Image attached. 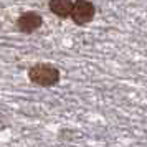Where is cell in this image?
Here are the masks:
<instances>
[{
    "label": "cell",
    "instance_id": "6da1fadb",
    "mask_svg": "<svg viewBox=\"0 0 147 147\" xmlns=\"http://www.w3.org/2000/svg\"><path fill=\"white\" fill-rule=\"evenodd\" d=\"M28 80L41 88L56 86L61 80L60 69L51 63H36L28 69Z\"/></svg>",
    "mask_w": 147,
    "mask_h": 147
},
{
    "label": "cell",
    "instance_id": "7a4b0ae2",
    "mask_svg": "<svg viewBox=\"0 0 147 147\" xmlns=\"http://www.w3.org/2000/svg\"><path fill=\"white\" fill-rule=\"evenodd\" d=\"M94 15H96V7H94L93 2H89V0H76V2H73L69 18L73 20L74 25L84 27V25L93 22Z\"/></svg>",
    "mask_w": 147,
    "mask_h": 147
},
{
    "label": "cell",
    "instance_id": "3957f363",
    "mask_svg": "<svg viewBox=\"0 0 147 147\" xmlns=\"http://www.w3.org/2000/svg\"><path fill=\"white\" fill-rule=\"evenodd\" d=\"M15 25L18 28V32H22V33H25V35H30V33H33V32H36L38 28H41V25H43V17L38 12H35V10L23 12L17 18Z\"/></svg>",
    "mask_w": 147,
    "mask_h": 147
},
{
    "label": "cell",
    "instance_id": "277c9868",
    "mask_svg": "<svg viewBox=\"0 0 147 147\" xmlns=\"http://www.w3.org/2000/svg\"><path fill=\"white\" fill-rule=\"evenodd\" d=\"M48 8L50 12L60 18H68L71 15V8H73V0H50L48 2Z\"/></svg>",
    "mask_w": 147,
    "mask_h": 147
}]
</instances>
